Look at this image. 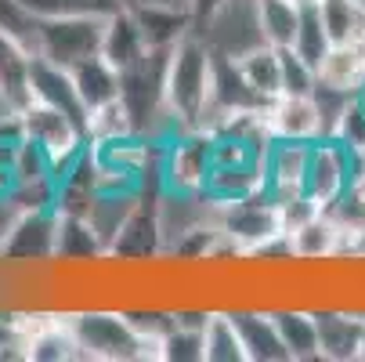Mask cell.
Returning <instances> with one entry per match:
<instances>
[{
	"mask_svg": "<svg viewBox=\"0 0 365 362\" xmlns=\"http://www.w3.org/2000/svg\"><path fill=\"white\" fill-rule=\"evenodd\" d=\"M214 73H217V55L210 51V44L199 36V29H192L188 36H181L170 47L163 98H167L170 116L185 131H199L206 124V116H210Z\"/></svg>",
	"mask_w": 365,
	"mask_h": 362,
	"instance_id": "obj_1",
	"label": "cell"
},
{
	"mask_svg": "<svg viewBox=\"0 0 365 362\" xmlns=\"http://www.w3.org/2000/svg\"><path fill=\"white\" fill-rule=\"evenodd\" d=\"M69 330L87 362H138V330L113 304L73 308Z\"/></svg>",
	"mask_w": 365,
	"mask_h": 362,
	"instance_id": "obj_2",
	"label": "cell"
},
{
	"mask_svg": "<svg viewBox=\"0 0 365 362\" xmlns=\"http://www.w3.org/2000/svg\"><path fill=\"white\" fill-rule=\"evenodd\" d=\"M217 228L242 250L253 253L260 246H268L275 239H282V218H279V203L272 199L268 188L250 192L242 199L232 203H217Z\"/></svg>",
	"mask_w": 365,
	"mask_h": 362,
	"instance_id": "obj_3",
	"label": "cell"
},
{
	"mask_svg": "<svg viewBox=\"0 0 365 362\" xmlns=\"http://www.w3.org/2000/svg\"><path fill=\"white\" fill-rule=\"evenodd\" d=\"M101 40H106V19H36L33 29V51L40 59H51L66 69L76 62L101 55Z\"/></svg>",
	"mask_w": 365,
	"mask_h": 362,
	"instance_id": "obj_4",
	"label": "cell"
},
{
	"mask_svg": "<svg viewBox=\"0 0 365 362\" xmlns=\"http://www.w3.org/2000/svg\"><path fill=\"white\" fill-rule=\"evenodd\" d=\"M358 171H361V156L351 145H344L336 138H319V141H311L304 192L315 199L322 211H329V206L358 181Z\"/></svg>",
	"mask_w": 365,
	"mask_h": 362,
	"instance_id": "obj_5",
	"label": "cell"
},
{
	"mask_svg": "<svg viewBox=\"0 0 365 362\" xmlns=\"http://www.w3.org/2000/svg\"><path fill=\"white\" fill-rule=\"evenodd\" d=\"M195 29L210 44L217 59H242L246 51L264 44L260 19H257V0H221Z\"/></svg>",
	"mask_w": 365,
	"mask_h": 362,
	"instance_id": "obj_6",
	"label": "cell"
},
{
	"mask_svg": "<svg viewBox=\"0 0 365 362\" xmlns=\"http://www.w3.org/2000/svg\"><path fill=\"white\" fill-rule=\"evenodd\" d=\"M19 124H22V134L29 141H36L43 152H51V160L58 164V171L69 167L87 149V127L76 116L47 106V101L33 98L26 109H19Z\"/></svg>",
	"mask_w": 365,
	"mask_h": 362,
	"instance_id": "obj_7",
	"label": "cell"
},
{
	"mask_svg": "<svg viewBox=\"0 0 365 362\" xmlns=\"http://www.w3.org/2000/svg\"><path fill=\"white\" fill-rule=\"evenodd\" d=\"M210 171H214V138L206 131H185L163 145L160 188L178 196L202 192Z\"/></svg>",
	"mask_w": 365,
	"mask_h": 362,
	"instance_id": "obj_8",
	"label": "cell"
},
{
	"mask_svg": "<svg viewBox=\"0 0 365 362\" xmlns=\"http://www.w3.org/2000/svg\"><path fill=\"white\" fill-rule=\"evenodd\" d=\"M58 206L51 211H22L15 228L0 243V257L19 265H40V261H55V246H58Z\"/></svg>",
	"mask_w": 365,
	"mask_h": 362,
	"instance_id": "obj_9",
	"label": "cell"
},
{
	"mask_svg": "<svg viewBox=\"0 0 365 362\" xmlns=\"http://www.w3.org/2000/svg\"><path fill=\"white\" fill-rule=\"evenodd\" d=\"M319 323V358L322 362H358L365 341V312L351 304H322L315 308Z\"/></svg>",
	"mask_w": 365,
	"mask_h": 362,
	"instance_id": "obj_10",
	"label": "cell"
},
{
	"mask_svg": "<svg viewBox=\"0 0 365 362\" xmlns=\"http://www.w3.org/2000/svg\"><path fill=\"white\" fill-rule=\"evenodd\" d=\"M264 120H268V134L272 141H319L326 138V120H322V106L315 91L311 94H279L264 106Z\"/></svg>",
	"mask_w": 365,
	"mask_h": 362,
	"instance_id": "obj_11",
	"label": "cell"
},
{
	"mask_svg": "<svg viewBox=\"0 0 365 362\" xmlns=\"http://www.w3.org/2000/svg\"><path fill=\"white\" fill-rule=\"evenodd\" d=\"M33 59H36L33 44L22 33L0 26V106L11 113L26 109L33 101V87H29Z\"/></svg>",
	"mask_w": 365,
	"mask_h": 362,
	"instance_id": "obj_12",
	"label": "cell"
},
{
	"mask_svg": "<svg viewBox=\"0 0 365 362\" xmlns=\"http://www.w3.org/2000/svg\"><path fill=\"white\" fill-rule=\"evenodd\" d=\"M307 160H311V141H282V138H275L264 149V188L272 192L275 203L304 196Z\"/></svg>",
	"mask_w": 365,
	"mask_h": 362,
	"instance_id": "obj_13",
	"label": "cell"
},
{
	"mask_svg": "<svg viewBox=\"0 0 365 362\" xmlns=\"http://www.w3.org/2000/svg\"><path fill=\"white\" fill-rule=\"evenodd\" d=\"M232 316L242 333L246 362H289V351L279 337V326L268 304H239L232 308Z\"/></svg>",
	"mask_w": 365,
	"mask_h": 362,
	"instance_id": "obj_14",
	"label": "cell"
},
{
	"mask_svg": "<svg viewBox=\"0 0 365 362\" xmlns=\"http://www.w3.org/2000/svg\"><path fill=\"white\" fill-rule=\"evenodd\" d=\"M130 8L141 36L148 47H174L181 36H188L195 29V15L181 4H155V0H145V4H123Z\"/></svg>",
	"mask_w": 365,
	"mask_h": 362,
	"instance_id": "obj_15",
	"label": "cell"
},
{
	"mask_svg": "<svg viewBox=\"0 0 365 362\" xmlns=\"http://www.w3.org/2000/svg\"><path fill=\"white\" fill-rule=\"evenodd\" d=\"M29 87H33V98L36 101H47V106H55L69 116H76L80 124H87V109L80 101V91L73 84V73L58 62L51 59H33V76H29Z\"/></svg>",
	"mask_w": 365,
	"mask_h": 362,
	"instance_id": "obj_16",
	"label": "cell"
},
{
	"mask_svg": "<svg viewBox=\"0 0 365 362\" xmlns=\"http://www.w3.org/2000/svg\"><path fill=\"white\" fill-rule=\"evenodd\" d=\"M279 337L289 351V362H322L319 358V323L307 304H275L272 308Z\"/></svg>",
	"mask_w": 365,
	"mask_h": 362,
	"instance_id": "obj_17",
	"label": "cell"
},
{
	"mask_svg": "<svg viewBox=\"0 0 365 362\" xmlns=\"http://www.w3.org/2000/svg\"><path fill=\"white\" fill-rule=\"evenodd\" d=\"M286 246L297 261H307V265H319V261H329V257H340L344 250V232L340 225L322 211L311 221L297 225L293 232H286Z\"/></svg>",
	"mask_w": 365,
	"mask_h": 362,
	"instance_id": "obj_18",
	"label": "cell"
},
{
	"mask_svg": "<svg viewBox=\"0 0 365 362\" xmlns=\"http://www.w3.org/2000/svg\"><path fill=\"white\" fill-rule=\"evenodd\" d=\"M315 73H319V87H329L340 94H358L365 87V40L333 44Z\"/></svg>",
	"mask_w": 365,
	"mask_h": 362,
	"instance_id": "obj_19",
	"label": "cell"
},
{
	"mask_svg": "<svg viewBox=\"0 0 365 362\" xmlns=\"http://www.w3.org/2000/svg\"><path fill=\"white\" fill-rule=\"evenodd\" d=\"M242 84L257 94V101H268L282 94V51L272 44H260L253 51H246L242 59H232Z\"/></svg>",
	"mask_w": 365,
	"mask_h": 362,
	"instance_id": "obj_20",
	"label": "cell"
},
{
	"mask_svg": "<svg viewBox=\"0 0 365 362\" xmlns=\"http://www.w3.org/2000/svg\"><path fill=\"white\" fill-rule=\"evenodd\" d=\"M101 55H106L120 73L130 69L134 62H141L148 55V44L130 15V8H120L106 19V40H101Z\"/></svg>",
	"mask_w": 365,
	"mask_h": 362,
	"instance_id": "obj_21",
	"label": "cell"
},
{
	"mask_svg": "<svg viewBox=\"0 0 365 362\" xmlns=\"http://www.w3.org/2000/svg\"><path fill=\"white\" fill-rule=\"evenodd\" d=\"M69 73H73V84L80 91L83 109H94V106H101V101L120 94V69L106 55H91V59L76 62Z\"/></svg>",
	"mask_w": 365,
	"mask_h": 362,
	"instance_id": "obj_22",
	"label": "cell"
},
{
	"mask_svg": "<svg viewBox=\"0 0 365 362\" xmlns=\"http://www.w3.org/2000/svg\"><path fill=\"white\" fill-rule=\"evenodd\" d=\"M202 362H246L242 333L232 308H214L202 326Z\"/></svg>",
	"mask_w": 365,
	"mask_h": 362,
	"instance_id": "obj_23",
	"label": "cell"
},
{
	"mask_svg": "<svg viewBox=\"0 0 365 362\" xmlns=\"http://www.w3.org/2000/svg\"><path fill=\"white\" fill-rule=\"evenodd\" d=\"M87 141L91 145H101V141H120V138H130V134H141L138 124H134V113L127 109V101L116 94L101 106L87 109Z\"/></svg>",
	"mask_w": 365,
	"mask_h": 362,
	"instance_id": "obj_24",
	"label": "cell"
},
{
	"mask_svg": "<svg viewBox=\"0 0 365 362\" xmlns=\"http://www.w3.org/2000/svg\"><path fill=\"white\" fill-rule=\"evenodd\" d=\"M300 8H304V0H257V19H260L264 44H272L279 51L293 47L297 26H300Z\"/></svg>",
	"mask_w": 365,
	"mask_h": 362,
	"instance_id": "obj_25",
	"label": "cell"
},
{
	"mask_svg": "<svg viewBox=\"0 0 365 362\" xmlns=\"http://www.w3.org/2000/svg\"><path fill=\"white\" fill-rule=\"evenodd\" d=\"M333 47V36L326 29V19H322V4L319 0H304V8H300V26H297V40H293V51L311 62L319 69V62L326 59V51Z\"/></svg>",
	"mask_w": 365,
	"mask_h": 362,
	"instance_id": "obj_26",
	"label": "cell"
},
{
	"mask_svg": "<svg viewBox=\"0 0 365 362\" xmlns=\"http://www.w3.org/2000/svg\"><path fill=\"white\" fill-rule=\"evenodd\" d=\"M33 19H109L123 8V0H19Z\"/></svg>",
	"mask_w": 365,
	"mask_h": 362,
	"instance_id": "obj_27",
	"label": "cell"
},
{
	"mask_svg": "<svg viewBox=\"0 0 365 362\" xmlns=\"http://www.w3.org/2000/svg\"><path fill=\"white\" fill-rule=\"evenodd\" d=\"M319 4H322V19H326L333 44L365 40V4L361 0H319Z\"/></svg>",
	"mask_w": 365,
	"mask_h": 362,
	"instance_id": "obj_28",
	"label": "cell"
},
{
	"mask_svg": "<svg viewBox=\"0 0 365 362\" xmlns=\"http://www.w3.org/2000/svg\"><path fill=\"white\" fill-rule=\"evenodd\" d=\"M319 87V73L293 47H282V94H311Z\"/></svg>",
	"mask_w": 365,
	"mask_h": 362,
	"instance_id": "obj_29",
	"label": "cell"
},
{
	"mask_svg": "<svg viewBox=\"0 0 365 362\" xmlns=\"http://www.w3.org/2000/svg\"><path fill=\"white\" fill-rule=\"evenodd\" d=\"M333 138L344 141V145H351L354 152L365 149V98L361 94H351L347 98V106H344V113H340V120L333 127Z\"/></svg>",
	"mask_w": 365,
	"mask_h": 362,
	"instance_id": "obj_30",
	"label": "cell"
},
{
	"mask_svg": "<svg viewBox=\"0 0 365 362\" xmlns=\"http://www.w3.org/2000/svg\"><path fill=\"white\" fill-rule=\"evenodd\" d=\"M163 362H202V330L170 326V330H167Z\"/></svg>",
	"mask_w": 365,
	"mask_h": 362,
	"instance_id": "obj_31",
	"label": "cell"
},
{
	"mask_svg": "<svg viewBox=\"0 0 365 362\" xmlns=\"http://www.w3.org/2000/svg\"><path fill=\"white\" fill-rule=\"evenodd\" d=\"M217 4H221V0H188V11L195 15V26H199V22H202L206 15H210V11H214Z\"/></svg>",
	"mask_w": 365,
	"mask_h": 362,
	"instance_id": "obj_32",
	"label": "cell"
},
{
	"mask_svg": "<svg viewBox=\"0 0 365 362\" xmlns=\"http://www.w3.org/2000/svg\"><path fill=\"white\" fill-rule=\"evenodd\" d=\"M358 362H365V341H361V351H358Z\"/></svg>",
	"mask_w": 365,
	"mask_h": 362,
	"instance_id": "obj_33",
	"label": "cell"
},
{
	"mask_svg": "<svg viewBox=\"0 0 365 362\" xmlns=\"http://www.w3.org/2000/svg\"><path fill=\"white\" fill-rule=\"evenodd\" d=\"M358 94H361V98H365V87H361V91H358Z\"/></svg>",
	"mask_w": 365,
	"mask_h": 362,
	"instance_id": "obj_34",
	"label": "cell"
},
{
	"mask_svg": "<svg viewBox=\"0 0 365 362\" xmlns=\"http://www.w3.org/2000/svg\"><path fill=\"white\" fill-rule=\"evenodd\" d=\"M361 4H365V0H361Z\"/></svg>",
	"mask_w": 365,
	"mask_h": 362,
	"instance_id": "obj_35",
	"label": "cell"
}]
</instances>
